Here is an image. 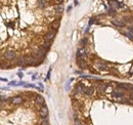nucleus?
<instances>
[{"label":"nucleus","instance_id":"39448f33","mask_svg":"<svg viewBox=\"0 0 133 125\" xmlns=\"http://www.w3.org/2000/svg\"><path fill=\"white\" fill-rule=\"evenodd\" d=\"M77 64H78V66H79V67L82 69V70H85V69L88 68V64H87V62L85 61L84 58H79V57H78Z\"/></svg>","mask_w":133,"mask_h":125},{"label":"nucleus","instance_id":"7ed1b4c3","mask_svg":"<svg viewBox=\"0 0 133 125\" xmlns=\"http://www.w3.org/2000/svg\"><path fill=\"white\" fill-rule=\"evenodd\" d=\"M125 94V90L124 89H121V88H118V89H113L112 91V95L114 98H118V99H121L123 98Z\"/></svg>","mask_w":133,"mask_h":125},{"label":"nucleus","instance_id":"f03ea898","mask_svg":"<svg viewBox=\"0 0 133 125\" xmlns=\"http://www.w3.org/2000/svg\"><path fill=\"white\" fill-rule=\"evenodd\" d=\"M56 32H57V30L51 29V28H50V30L45 34V36H44V39H45V40H49V41H52L54 39V37H55V35H56Z\"/></svg>","mask_w":133,"mask_h":125},{"label":"nucleus","instance_id":"9b49d317","mask_svg":"<svg viewBox=\"0 0 133 125\" xmlns=\"http://www.w3.org/2000/svg\"><path fill=\"white\" fill-rule=\"evenodd\" d=\"M84 89H85V86L81 83H78V84L75 86V92L77 94H80V93H83L84 92Z\"/></svg>","mask_w":133,"mask_h":125},{"label":"nucleus","instance_id":"423d86ee","mask_svg":"<svg viewBox=\"0 0 133 125\" xmlns=\"http://www.w3.org/2000/svg\"><path fill=\"white\" fill-rule=\"evenodd\" d=\"M39 115H40L41 118H46L47 116H48V109H47L46 106H42L40 108Z\"/></svg>","mask_w":133,"mask_h":125},{"label":"nucleus","instance_id":"9d476101","mask_svg":"<svg viewBox=\"0 0 133 125\" xmlns=\"http://www.w3.org/2000/svg\"><path fill=\"white\" fill-rule=\"evenodd\" d=\"M108 5H110V8H113L115 10L120 8V3L118 1H116V0H111V1H108Z\"/></svg>","mask_w":133,"mask_h":125},{"label":"nucleus","instance_id":"f8f14e48","mask_svg":"<svg viewBox=\"0 0 133 125\" xmlns=\"http://www.w3.org/2000/svg\"><path fill=\"white\" fill-rule=\"evenodd\" d=\"M37 6H38V8L45 9V8H47V6H48V3H47L45 0H37Z\"/></svg>","mask_w":133,"mask_h":125},{"label":"nucleus","instance_id":"bb28decb","mask_svg":"<svg viewBox=\"0 0 133 125\" xmlns=\"http://www.w3.org/2000/svg\"><path fill=\"white\" fill-rule=\"evenodd\" d=\"M0 80H1V81H5V82H6V81H7V80H6V79H5V78H0Z\"/></svg>","mask_w":133,"mask_h":125},{"label":"nucleus","instance_id":"dca6fc26","mask_svg":"<svg viewBox=\"0 0 133 125\" xmlns=\"http://www.w3.org/2000/svg\"><path fill=\"white\" fill-rule=\"evenodd\" d=\"M107 87H108V84H105V83H99L97 86L98 93H103L105 90H107Z\"/></svg>","mask_w":133,"mask_h":125},{"label":"nucleus","instance_id":"cd10ccee","mask_svg":"<svg viewBox=\"0 0 133 125\" xmlns=\"http://www.w3.org/2000/svg\"><path fill=\"white\" fill-rule=\"evenodd\" d=\"M19 77H20V78L23 77V74H22V73H19Z\"/></svg>","mask_w":133,"mask_h":125},{"label":"nucleus","instance_id":"2eb2a0df","mask_svg":"<svg viewBox=\"0 0 133 125\" xmlns=\"http://www.w3.org/2000/svg\"><path fill=\"white\" fill-rule=\"evenodd\" d=\"M16 65L20 66V67H25L28 64H27V60H26V57H19L18 58V62H16Z\"/></svg>","mask_w":133,"mask_h":125},{"label":"nucleus","instance_id":"a211bd4d","mask_svg":"<svg viewBox=\"0 0 133 125\" xmlns=\"http://www.w3.org/2000/svg\"><path fill=\"white\" fill-rule=\"evenodd\" d=\"M51 43H52V41L45 40V41H43V42H42V45H41V46H43L44 48H46V49L48 50L50 48V46H51Z\"/></svg>","mask_w":133,"mask_h":125},{"label":"nucleus","instance_id":"1a4fd4ad","mask_svg":"<svg viewBox=\"0 0 133 125\" xmlns=\"http://www.w3.org/2000/svg\"><path fill=\"white\" fill-rule=\"evenodd\" d=\"M112 24L113 25H115L116 27H120V28H122V27H124L126 24L124 23V21L123 20H118V19H114V20H112Z\"/></svg>","mask_w":133,"mask_h":125},{"label":"nucleus","instance_id":"5701e85b","mask_svg":"<svg viewBox=\"0 0 133 125\" xmlns=\"http://www.w3.org/2000/svg\"><path fill=\"white\" fill-rule=\"evenodd\" d=\"M54 2H55V4H61V3H64V0H53Z\"/></svg>","mask_w":133,"mask_h":125},{"label":"nucleus","instance_id":"4be33fe9","mask_svg":"<svg viewBox=\"0 0 133 125\" xmlns=\"http://www.w3.org/2000/svg\"><path fill=\"white\" fill-rule=\"evenodd\" d=\"M41 125H49V123H48V121H47L46 118H44V120L41 122Z\"/></svg>","mask_w":133,"mask_h":125},{"label":"nucleus","instance_id":"0eeeda50","mask_svg":"<svg viewBox=\"0 0 133 125\" xmlns=\"http://www.w3.org/2000/svg\"><path fill=\"white\" fill-rule=\"evenodd\" d=\"M54 10H55V13L57 16H61V13L64 12V3H61V4H55L53 6Z\"/></svg>","mask_w":133,"mask_h":125},{"label":"nucleus","instance_id":"4468645a","mask_svg":"<svg viewBox=\"0 0 133 125\" xmlns=\"http://www.w3.org/2000/svg\"><path fill=\"white\" fill-rule=\"evenodd\" d=\"M83 93L86 96H92L94 94V88L93 87H85Z\"/></svg>","mask_w":133,"mask_h":125},{"label":"nucleus","instance_id":"412c9836","mask_svg":"<svg viewBox=\"0 0 133 125\" xmlns=\"http://www.w3.org/2000/svg\"><path fill=\"white\" fill-rule=\"evenodd\" d=\"M74 125H82V123H81V121L79 119H77L76 118V119L74 120Z\"/></svg>","mask_w":133,"mask_h":125},{"label":"nucleus","instance_id":"20e7f679","mask_svg":"<svg viewBox=\"0 0 133 125\" xmlns=\"http://www.w3.org/2000/svg\"><path fill=\"white\" fill-rule=\"evenodd\" d=\"M88 55V52H87V50L85 49V48H79L78 49V51H77V57H79V58H84L85 60V57H86Z\"/></svg>","mask_w":133,"mask_h":125},{"label":"nucleus","instance_id":"aec40b11","mask_svg":"<svg viewBox=\"0 0 133 125\" xmlns=\"http://www.w3.org/2000/svg\"><path fill=\"white\" fill-rule=\"evenodd\" d=\"M126 36H127L130 40H132V41H133V33H131L130 31H127V32H126Z\"/></svg>","mask_w":133,"mask_h":125},{"label":"nucleus","instance_id":"b1692460","mask_svg":"<svg viewBox=\"0 0 133 125\" xmlns=\"http://www.w3.org/2000/svg\"><path fill=\"white\" fill-rule=\"evenodd\" d=\"M6 99H6V96H4V95H1V96H0V100H2V102H5Z\"/></svg>","mask_w":133,"mask_h":125},{"label":"nucleus","instance_id":"393cba45","mask_svg":"<svg viewBox=\"0 0 133 125\" xmlns=\"http://www.w3.org/2000/svg\"><path fill=\"white\" fill-rule=\"evenodd\" d=\"M86 43H87L86 39H83V40H82V42H81V44H86Z\"/></svg>","mask_w":133,"mask_h":125},{"label":"nucleus","instance_id":"6ab92c4d","mask_svg":"<svg viewBox=\"0 0 133 125\" xmlns=\"http://www.w3.org/2000/svg\"><path fill=\"white\" fill-rule=\"evenodd\" d=\"M118 88H121V89H124L125 91L129 89V84H125V83H120L118 84Z\"/></svg>","mask_w":133,"mask_h":125},{"label":"nucleus","instance_id":"c85d7f7f","mask_svg":"<svg viewBox=\"0 0 133 125\" xmlns=\"http://www.w3.org/2000/svg\"><path fill=\"white\" fill-rule=\"evenodd\" d=\"M108 1H111V0H108Z\"/></svg>","mask_w":133,"mask_h":125},{"label":"nucleus","instance_id":"f3484780","mask_svg":"<svg viewBox=\"0 0 133 125\" xmlns=\"http://www.w3.org/2000/svg\"><path fill=\"white\" fill-rule=\"evenodd\" d=\"M36 104L38 106H44V103H45V99H44V98L43 96H40V95H38V96H36Z\"/></svg>","mask_w":133,"mask_h":125},{"label":"nucleus","instance_id":"6e6552de","mask_svg":"<svg viewBox=\"0 0 133 125\" xmlns=\"http://www.w3.org/2000/svg\"><path fill=\"white\" fill-rule=\"evenodd\" d=\"M60 26V19H54V21H52L50 24V28L51 29H55L57 30Z\"/></svg>","mask_w":133,"mask_h":125},{"label":"nucleus","instance_id":"f257e3e1","mask_svg":"<svg viewBox=\"0 0 133 125\" xmlns=\"http://www.w3.org/2000/svg\"><path fill=\"white\" fill-rule=\"evenodd\" d=\"M4 57L7 61H15L16 58V52L13 49H7L4 52Z\"/></svg>","mask_w":133,"mask_h":125},{"label":"nucleus","instance_id":"ddd939ff","mask_svg":"<svg viewBox=\"0 0 133 125\" xmlns=\"http://www.w3.org/2000/svg\"><path fill=\"white\" fill-rule=\"evenodd\" d=\"M24 102V99L22 96H15L11 99V104L12 105H20Z\"/></svg>","mask_w":133,"mask_h":125},{"label":"nucleus","instance_id":"a878e982","mask_svg":"<svg viewBox=\"0 0 133 125\" xmlns=\"http://www.w3.org/2000/svg\"><path fill=\"white\" fill-rule=\"evenodd\" d=\"M130 99H131L133 100V91L131 92V94H130Z\"/></svg>","mask_w":133,"mask_h":125}]
</instances>
